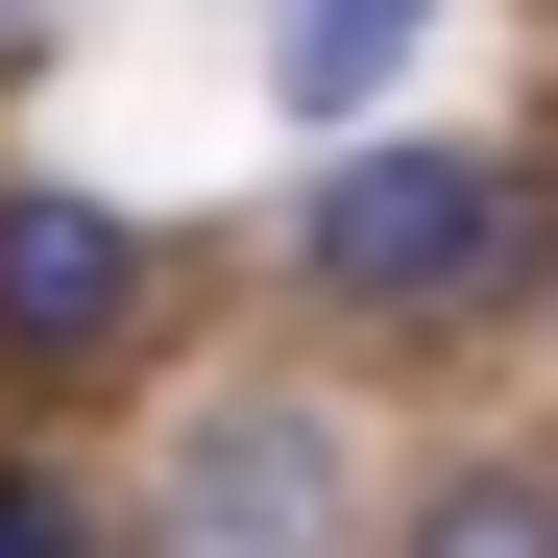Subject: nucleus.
Returning a JSON list of instances; mask_svg holds the SVG:
<instances>
[{
	"label": "nucleus",
	"instance_id": "obj_4",
	"mask_svg": "<svg viewBox=\"0 0 558 558\" xmlns=\"http://www.w3.org/2000/svg\"><path fill=\"white\" fill-rule=\"evenodd\" d=\"M413 25H437V0H292V25H267V73H292V122H364V98L413 73Z\"/></svg>",
	"mask_w": 558,
	"mask_h": 558
},
{
	"label": "nucleus",
	"instance_id": "obj_2",
	"mask_svg": "<svg viewBox=\"0 0 558 558\" xmlns=\"http://www.w3.org/2000/svg\"><path fill=\"white\" fill-rule=\"evenodd\" d=\"M316 534H340V437H316L292 389L195 413V461H170V558H316Z\"/></svg>",
	"mask_w": 558,
	"mask_h": 558
},
{
	"label": "nucleus",
	"instance_id": "obj_6",
	"mask_svg": "<svg viewBox=\"0 0 558 558\" xmlns=\"http://www.w3.org/2000/svg\"><path fill=\"white\" fill-rule=\"evenodd\" d=\"M0 558H98V510H73L49 461H0Z\"/></svg>",
	"mask_w": 558,
	"mask_h": 558
},
{
	"label": "nucleus",
	"instance_id": "obj_3",
	"mask_svg": "<svg viewBox=\"0 0 558 558\" xmlns=\"http://www.w3.org/2000/svg\"><path fill=\"white\" fill-rule=\"evenodd\" d=\"M146 340V243L98 195H0V364H98Z\"/></svg>",
	"mask_w": 558,
	"mask_h": 558
},
{
	"label": "nucleus",
	"instance_id": "obj_1",
	"mask_svg": "<svg viewBox=\"0 0 558 558\" xmlns=\"http://www.w3.org/2000/svg\"><path fill=\"white\" fill-rule=\"evenodd\" d=\"M292 267L340 316H510L558 267V195H510V170H461V146H340L316 219H292Z\"/></svg>",
	"mask_w": 558,
	"mask_h": 558
},
{
	"label": "nucleus",
	"instance_id": "obj_5",
	"mask_svg": "<svg viewBox=\"0 0 558 558\" xmlns=\"http://www.w3.org/2000/svg\"><path fill=\"white\" fill-rule=\"evenodd\" d=\"M389 558H558V486H534V461H461V486L389 510Z\"/></svg>",
	"mask_w": 558,
	"mask_h": 558
}]
</instances>
